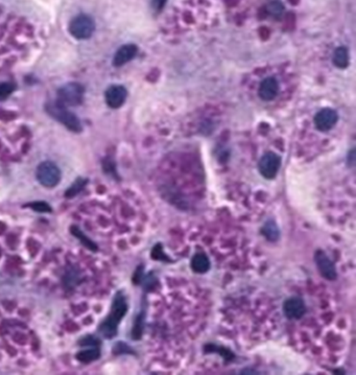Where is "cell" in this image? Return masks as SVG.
Returning a JSON list of instances; mask_svg holds the SVG:
<instances>
[{
	"label": "cell",
	"instance_id": "cell-1",
	"mask_svg": "<svg viewBox=\"0 0 356 375\" xmlns=\"http://www.w3.org/2000/svg\"><path fill=\"white\" fill-rule=\"evenodd\" d=\"M127 312V299L122 292H118L113 299L109 314L98 326V332L102 334V337L105 339H113L117 334L118 325H120Z\"/></svg>",
	"mask_w": 356,
	"mask_h": 375
},
{
	"label": "cell",
	"instance_id": "cell-2",
	"mask_svg": "<svg viewBox=\"0 0 356 375\" xmlns=\"http://www.w3.org/2000/svg\"><path fill=\"white\" fill-rule=\"evenodd\" d=\"M45 109L51 117L63 124L70 131L74 133H80L82 131V125L76 115L68 111L62 104L58 102L48 103L46 104Z\"/></svg>",
	"mask_w": 356,
	"mask_h": 375
},
{
	"label": "cell",
	"instance_id": "cell-3",
	"mask_svg": "<svg viewBox=\"0 0 356 375\" xmlns=\"http://www.w3.org/2000/svg\"><path fill=\"white\" fill-rule=\"evenodd\" d=\"M84 97V88L81 84L69 83L64 85L57 91V102L63 106L75 107L82 104Z\"/></svg>",
	"mask_w": 356,
	"mask_h": 375
},
{
	"label": "cell",
	"instance_id": "cell-4",
	"mask_svg": "<svg viewBox=\"0 0 356 375\" xmlns=\"http://www.w3.org/2000/svg\"><path fill=\"white\" fill-rule=\"evenodd\" d=\"M36 177L43 186L52 188L60 182L61 171L54 163L50 161H45L39 164V166L37 167Z\"/></svg>",
	"mask_w": 356,
	"mask_h": 375
},
{
	"label": "cell",
	"instance_id": "cell-5",
	"mask_svg": "<svg viewBox=\"0 0 356 375\" xmlns=\"http://www.w3.org/2000/svg\"><path fill=\"white\" fill-rule=\"evenodd\" d=\"M94 21L87 15H78L69 24L70 34L80 40L90 38L94 32Z\"/></svg>",
	"mask_w": 356,
	"mask_h": 375
},
{
	"label": "cell",
	"instance_id": "cell-6",
	"mask_svg": "<svg viewBox=\"0 0 356 375\" xmlns=\"http://www.w3.org/2000/svg\"><path fill=\"white\" fill-rule=\"evenodd\" d=\"M280 166H281V159L277 154L273 152L265 153L261 157L258 164V168L261 176L268 180H272L277 176Z\"/></svg>",
	"mask_w": 356,
	"mask_h": 375
},
{
	"label": "cell",
	"instance_id": "cell-7",
	"mask_svg": "<svg viewBox=\"0 0 356 375\" xmlns=\"http://www.w3.org/2000/svg\"><path fill=\"white\" fill-rule=\"evenodd\" d=\"M314 262L315 265L321 273V275L328 279V280H335L338 277V272H337V268L335 265L333 264V262L328 257V255L326 254L324 251L322 250H318L314 254Z\"/></svg>",
	"mask_w": 356,
	"mask_h": 375
},
{
	"label": "cell",
	"instance_id": "cell-8",
	"mask_svg": "<svg viewBox=\"0 0 356 375\" xmlns=\"http://www.w3.org/2000/svg\"><path fill=\"white\" fill-rule=\"evenodd\" d=\"M339 121V114L335 110L325 108L320 110L314 116L315 128L321 132H327L331 130Z\"/></svg>",
	"mask_w": 356,
	"mask_h": 375
},
{
	"label": "cell",
	"instance_id": "cell-9",
	"mask_svg": "<svg viewBox=\"0 0 356 375\" xmlns=\"http://www.w3.org/2000/svg\"><path fill=\"white\" fill-rule=\"evenodd\" d=\"M283 311L290 320L300 319L306 312L304 301L299 297H290L283 304Z\"/></svg>",
	"mask_w": 356,
	"mask_h": 375
},
{
	"label": "cell",
	"instance_id": "cell-10",
	"mask_svg": "<svg viewBox=\"0 0 356 375\" xmlns=\"http://www.w3.org/2000/svg\"><path fill=\"white\" fill-rule=\"evenodd\" d=\"M128 92L127 89L124 86L121 85H114L108 88L106 92V102L107 105L112 109H118L121 108L127 98Z\"/></svg>",
	"mask_w": 356,
	"mask_h": 375
},
{
	"label": "cell",
	"instance_id": "cell-11",
	"mask_svg": "<svg viewBox=\"0 0 356 375\" xmlns=\"http://www.w3.org/2000/svg\"><path fill=\"white\" fill-rule=\"evenodd\" d=\"M279 92V83L275 77L264 78L259 86V96L262 101H273Z\"/></svg>",
	"mask_w": 356,
	"mask_h": 375
},
{
	"label": "cell",
	"instance_id": "cell-12",
	"mask_svg": "<svg viewBox=\"0 0 356 375\" xmlns=\"http://www.w3.org/2000/svg\"><path fill=\"white\" fill-rule=\"evenodd\" d=\"M138 48L134 44H126L118 49L114 55L113 64L116 67H121L130 62L137 54Z\"/></svg>",
	"mask_w": 356,
	"mask_h": 375
},
{
	"label": "cell",
	"instance_id": "cell-13",
	"mask_svg": "<svg viewBox=\"0 0 356 375\" xmlns=\"http://www.w3.org/2000/svg\"><path fill=\"white\" fill-rule=\"evenodd\" d=\"M210 261L205 253H196L191 259V269L199 274H204L210 269Z\"/></svg>",
	"mask_w": 356,
	"mask_h": 375
},
{
	"label": "cell",
	"instance_id": "cell-14",
	"mask_svg": "<svg viewBox=\"0 0 356 375\" xmlns=\"http://www.w3.org/2000/svg\"><path fill=\"white\" fill-rule=\"evenodd\" d=\"M261 232L266 238V240H269L270 242H277L280 238L279 227L273 220H269L264 223L261 229Z\"/></svg>",
	"mask_w": 356,
	"mask_h": 375
},
{
	"label": "cell",
	"instance_id": "cell-15",
	"mask_svg": "<svg viewBox=\"0 0 356 375\" xmlns=\"http://www.w3.org/2000/svg\"><path fill=\"white\" fill-rule=\"evenodd\" d=\"M76 360L81 363H91L93 361H96L101 358V350L100 347H91L87 350H82L75 356Z\"/></svg>",
	"mask_w": 356,
	"mask_h": 375
},
{
	"label": "cell",
	"instance_id": "cell-16",
	"mask_svg": "<svg viewBox=\"0 0 356 375\" xmlns=\"http://www.w3.org/2000/svg\"><path fill=\"white\" fill-rule=\"evenodd\" d=\"M333 63L338 68L345 69L349 65V54L346 47H338L333 54Z\"/></svg>",
	"mask_w": 356,
	"mask_h": 375
},
{
	"label": "cell",
	"instance_id": "cell-17",
	"mask_svg": "<svg viewBox=\"0 0 356 375\" xmlns=\"http://www.w3.org/2000/svg\"><path fill=\"white\" fill-rule=\"evenodd\" d=\"M70 231H71V233L73 234V236L77 238V239L81 241L82 245H84L87 249H89V250L92 251V252H96V251H97V249H98V248H97L96 244H95L93 241H91L90 239H89L87 235H85V234L82 232V230H81L78 227H76V226H71V228H70Z\"/></svg>",
	"mask_w": 356,
	"mask_h": 375
},
{
	"label": "cell",
	"instance_id": "cell-18",
	"mask_svg": "<svg viewBox=\"0 0 356 375\" xmlns=\"http://www.w3.org/2000/svg\"><path fill=\"white\" fill-rule=\"evenodd\" d=\"M86 185V180L84 179H81L78 178L72 185L69 189L66 190V193H65V196L66 198H73L74 195H76L83 188L84 186Z\"/></svg>",
	"mask_w": 356,
	"mask_h": 375
},
{
	"label": "cell",
	"instance_id": "cell-19",
	"mask_svg": "<svg viewBox=\"0 0 356 375\" xmlns=\"http://www.w3.org/2000/svg\"><path fill=\"white\" fill-rule=\"evenodd\" d=\"M266 11L274 17H280L284 12V7L280 2H272L266 7Z\"/></svg>",
	"mask_w": 356,
	"mask_h": 375
},
{
	"label": "cell",
	"instance_id": "cell-20",
	"mask_svg": "<svg viewBox=\"0 0 356 375\" xmlns=\"http://www.w3.org/2000/svg\"><path fill=\"white\" fill-rule=\"evenodd\" d=\"M15 90V85L13 83H0V101L10 96Z\"/></svg>",
	"mask_w": 356,
	"mask_h": 375
},
{
	"label": "cell",
	"instance_id": "cell-21",
	"mask_svg": "<svg viewBox=\"0 0 356 375\" xmlns=\"http://www.w3.org/2000/svg\"><path fill=\"white\" fill-rule=\"evenodd\" d=\"M25 206L32 208L33 210H35L37 212H51L52 211L51 207L47 203H45V202H33V203L26 204Z\"/></svg>",
	"mask_w": 356,
	"mask_h": 375
},
{
	"label": "cell",
	"instance_id": "cell-22",
	"mask_svg": "<svg viewBox=\"0 0 356 375\" xmlns=\"http://www.w3.org/2000/svg\"><path fill=\"white\" fill-rule=\"evenodd\" d=\"M78 343L81 346H90V347H100V345H101L100 340L93 335L84 337L80 340Z\"/></svg>",
	"mask_w": 356,
	"mask_h": 375
},
{
	"label": "cell",
	"instance_id": "cell-23",
	"mask_svg": "<svg viewBox=\"0 0 356 375\" xmlns=\"http://www.w3.org/2000/svg\"><path fill=\"white\" fill-rule=\"evenodd\" d=\"M142 326H143V312H141L136 319L133 328V339H139L142 333Z\"/></svg>",
	"mask_w": 356,
	"mask_h": 375
},
{
	"label": "cell",
	"instance_id": "cell-24",
	"mask_svg": "<svg viewBox=\"0 0 356 375\" xmlns=\"http://www.w3.org/2000/svg\"><path fill=\"white\" fill-rule=\"evenodd\" d=\"M113 351L115 354H122V353H132V349L129 347L127 344L124 342H118L113 348Z\"/></svg>",
	"mask_w": 356,
	"mask_h": 375
},
{
	"label": "cell",
	"instance_id": "cell-25",
	"mask_svg": "<svg viewBox=\"0 0 356 375\" xmlns=\"http://www.w3.org/2000/svg\"><path fill=\"white\" fill-rule=\"evenodd\" d=\"M77 278L78 276L76 275L75 271H69L67 272V274L65 275V285H67L68 287H70L71 285H75L77 283Z\"/></svg>",
	"mask_w": 356,
	"mask_h": 375
},
{
	"label": "cell",
	"instance_id": "cell-26",
	"mask_svg": "<svg viewBox=\"0 0 356 375\" xmlns=\"http://www.w3.org/2000/svg\"><path fill=\"white\" fill-rule=\"evenodd\" d=\"M165 2L166 0H153V3H152L153 8L155 10H161L163 8V6L165 5Z\"/></svg>",
	"mask_w": 356,
	"mask_h": 375
}]
</instances>
